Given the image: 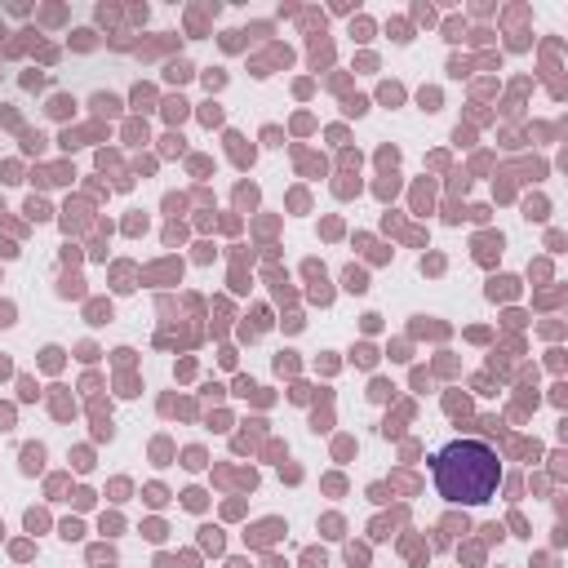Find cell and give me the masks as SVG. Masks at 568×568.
I'll use <instances>...</instances> for the list:
<instances>
[{"mask_svg":"<svg viewBox=\"0 0 568 568\" xmlns=\"http://www.w3.org/2000/svg\"><path fill=\"white\" fill-rule=\"evenodd\" d=\"M435 493L453 506H479L501 484V462L484 439H448L430 457Z\"/></svg>","mask_w":568,"mask_h":568,"instance_id":"1","label":"cell"}]
</instances>
